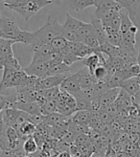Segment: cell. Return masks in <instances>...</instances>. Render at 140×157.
Masks as SVG:
<instances>
[{"instance_id":"6da1fadb","label":"cell","mask_w":140,"mask_h":157,"mask_svg":"<svg viewBox=\"0 0 140 157\" xmlns=\"http://www.w3.org/2000/svg\"><path fill=\"white\" fill-rule=\"evenodd\" d=\"M0 37L14 40L17 43L31 45L34 39V32L21 30L13 17L1 14V18H0Z\"/></svg>"},{"instance_id":"7a4b0ae2","label":"cell","mask_w":140,"mask_h":157,"mask_svg":"<svg viewBox=\"0 0 140 157\" xmlns=\"http://www.w3.org/2000/svg\"><path fill=\"white\" fill-rule=\"evenodd\" d=\"M63 34L64 26L60 24L57 17L49 15L44 25L34 32V39L31 46L33 50H36L45 44H49L54 38L63 36Z\"/></svg>"},{"instance_id":"3957f363","label":"cell","mask_w":140,"mask_h":157,"mask_svg":"<svg viewBox=\"0 0 140 157\" xmlns=\"http://www.w3.org/2000/svg\"><path fill=\"white\" fill-rule=\"evenodd\" d=\"M50 4H53L51 0H27L24 3L14 6H7L6 8L17 12L26 21H28L37 13L40 12L42 8Z\"/></svg>"},{"instance_id":"277c9868","label":"cell","mask_w":140,"mask_h":157,"mask_svg":"<svg viewBox=\"0 0 140 157\" xmlns=\"http://www.w3.org/2000/svg\"><path fill=\"white\" fill-rule=\"evenodd\" d=\"M56 105L58 112L66 117L73 116V114L78 111L76 99L73 95L64 91L60 93L58 99L56 100Z\"/></svg>"},{"instance_id":"5b68a950","label":"cell","mask_w":140,"mask_h":157,"mask_svg":"<svg viewBox=\"0 0 140 157\" xmlns=\"http://www.w3.org/2000/svg\"><path fill=\"white\" fill-rule=\"evenodd\" d=\"M80 78H81L80 71H78L76 73H71L60 86V90L71 94L73 96L77 95L78 93H80L83 90L80 83Z\"/></svg>"},{"instance_id":"8992f818","label":"cell","mask_w":140,"mask_h":157,"mask_svg":"<svg viewBox=\"0 0 140 157\" xmlns=\"http://www.w3.org/2000/svg\"><path fill=\"white\" fill-rule=\"evenodd\" d=\"M71 74V73H67V74H63V75H56V76H48L42 78H38L36 89L37 91L41 90H45V89H49L53 87H58L60 86L61 83L64 82L65 78Z\"/></svg>"},{"instance_id":"52a82bcc","label":"cell","mask_w":140,"mask_h":157,"mask_svg":"<svg viewBox=\"0 0 140 157\" xmlns=\"http://www.w3.org/2000/svg\"><path fill=\"white\" fill-rule=\"evenodd\" d=\"M49 68H50L49 61H45V62L32 61L28 67L24 68V71L28 75L36 76L38 78H42L47 77Z\"/></svg>"},{"instance_id":"ba28073f","label":"cell","mask_w":140,"mask_h":157,"mask_svg":"<svg viewBox=\"0 0 140 157\" xmlns=\"http://www.w3.org/2000/svg\"><path fill=\"white\" fill-rule=\"evenodd\" d=\"M121 10L122 8L116 0H108V1H106L99 5L98 7H96V11L93 17L101 20L106 14L112 12H121Z\"/></svg>"},{"instance_id":"9c48e42d","label":"cell","mask_w":140,"mask_h":157,"mask_svg":"<svg viewBox=\"0 0 140 157\" xmlns=\"http://www.w3.org/2000/svg\"><path fill=\"white\" fill-rule=\"evenodd\" d=\"M14 43H17L14 40L0 37V64L1 66L6 61L14 58L13 51V45Z\"/></svg>"},{"instance_id":"30bf717a","label":"cell","mask_w":140,"mask_h":157,"mask_svg":"<svg viewBox=\"0 0 140 157\" xmlns=\"http://www.w3.org/2000/svg\"><path fill=\"white\" fill-rule=\"evenodd\" d=\"M14 109L26 112L29 115H42L41 104L38 101H18L14 105Z\"/></svg>"},{"instance_id":"8fae6325","label":"cell","mask_w":140,"mask_h":157,"mask_svg":"<svg viewBox=\"0 0 140 157\" xmlns=\"http://www.w3.org/2000/svg\"><path fill=\"white\" fill-rule=\"evenodd\" d=\"M79 71L81 73V78H80L81 87L84 92H88L95 85V83L98 81L94 78V76H93L92 74H90L89 70L88 68L81 69V70H79Z\"/></svg>"},{"instance_id":"7c38bea8","label":"cell","mask_w":140,"mask_h":157,"mask_svg":"<svg viewBox=\"0 0 140 157\" xmlns=\"http://www.w3.org/2000/svg\"><path fill=\"white\" fill-rule=\"evenodd\" d=\"M131 78L130 76V73L128 71V69H123L119 70V71H116L110 78L108 81V85H110V88H120L121 84L125 82L126 80Z\"/></svg>"},{"instance_id":"4fadbf2b","label":"cell","mask_w":140,"mask_h":157,"mask_svg":"<svg viewBox=\"0 0 140 157\" xmlns=\"http://www.w3.org/2000/svg\"><path fill=\"white\" fill-rule=\"evenodd\" d=\"M117 3L120 5V7L126 9V11L129 13L130 18L134 21L137 13H138V8L140 5V0H116Z\"/></svg>"},{"instance_id":"5bb4252c","label":"cell","mask_w":140,"mask_h":157,"mask_svg":"<svg viewBox=\"0 0 140 157\" xmlns=\"http://www.w3.org/2000/svg\"><path fill=\"white\" fill-rule=\"evenodd\" d=\"M92 118L93 112L91 110H78L76 113L73 114L71 121L78 124L88 127L92 121Z\"/></svg>"},{"instance_id":"9a60e30c","label":"cell","mask_w":140,"mask_h":157,"mask_svg":"<svg viewBox=\"0 0 140 157\" xmlns=\"http://www.w3.org/2000/svg\"><path fill=\"white\" fill-rule=\"evenodd\" d=\"M120 91H121V88H112L105 92L103 95L99 98L101 105H103V107L106 108L107 106L113 105L116 101V100H117L120 94Z\"/></svg>"},{"instance_id":"2e32d148","label":"cell","mask_w":140,"mask_h":157,"mask_svg":"<svg viewBox=\"0 0 140 157\" xmlns=\"http://www.w3.org/2000/svg\"><path fill=\"white\" fill-rule=\"evenodd\" d=\"M115 105L118 106L119 110H123V109H126V110H129V109L134 105V100L133 97L129 94L124 91L123 89H121L120 94L115 101Z\"/></svg>"},{"instance_id":"e0dca14e","label":"cell","mask_w":140,"mask_h":157,"mask_svg":"<svg viewBox=\"0 0 140 157\" xmlns=\"http://www.w3.org/2000/svg\"><path fill=\"white\" fill-rule=\"evenodd\" d=\"M91 23L93 27H94V31H95V36H97V38L99 39L100 44H102L106 41H107V34L106 32V29L103 25V22L100 19L92 17V20Z\"/></svg>"},{"instance_id":"ac0fdd59","label":"cell","mask_w":140,"mask_h":157,"mask_svg":"<svg viewBox=\"0 0 140 157\" xmlns=\"http://www.w3.org/2000/svg\"><path fill=\"white\" fill-rule=\"evenodd\" d=\"M121 89L126 91L129 95L134 97L135 94L140 90V82H138L137 78H131L126 80L121 84Z\"/></svg>"},{"instance_id":"d6986e66","label":"cell","mask_w":140,"mask_h":157,"mask_svg":"<svg viewBox=\"0 0 140 157\" xmlns=\"http://www.w3.org/2000/svg\"><path fill=\"white\" fill-rule=\"evenodd\" d=\"M68 8L73 11H83L88 7L95 6L94 0H69L67 2Z\"/></svg>"},{"instance_id":"ffe728a7","label":"cell","mask_w":140,"mask_h":157,"mask_svg":"<svg viewBox=\"0 0 140 157\" xmlns=\"http://www.w3.org/2000/svg\"><path fill=\"white\" fill-rule=\"evenodd\" d=\"M100 52L104 55H107V58H120V47L114 46L108 41H106L101 44L100 46Z\"/></svg>"},{"instance_id":"44dd1931","label":"cell","mask_w":140,"mask_h":157,"mask_svg":"<svg viewBox=\"0 0 140 157\" xmlns=\"http://www.w3.org/2000/svg\"><path fill=\"white\" fill-rule=\"evenodd\" d=\"M18 103V95L14 94L10 96H5L3 94L0 95V105H1V111L6 109H14V105Z\"/></svg>"},{"instance_id":"7402d4cb","label":"cell","mask_w":140,"mask_h":157,"mask_svg":"<svg viewBox=\"0 0 140 157\" xmlns=\"http://www.w3.org/2000/svg\"><path fill=\"white\" fill-rule=\"evenodd\" d=\"M84 21L74 18L73 17H71V15L69 14V13H67L65 22L63 26L64 30H71V31H76L77 32V31L84 25Z\"/></svg>"},{"instance_id":"603a6c76","label":"cell","mask_w":140,"mask_h":157,"mask_svg":"<svg viewBox=\"0 0 140 157\" xmlns=\"http://www.w3.org/2000/svg\"><path fill=\"white\" fill-rule=\"evenodd\" d=\"M72 71L71 66H68L65 64L64 62H60L59 64L53 65L50 67L48 71V76H56V75H63V74H67Z\"/></svg>"},{"instance_id":"cb8c5ba5","label":"cell","mask_w":140,"mask_h":157,"mask_svg":"<svg viewBox=\"0 0 140 157\" xmlns=\"http://www.w3.org/2000/svg\"><path fill=\"white\" fill-rule=\"evenodd\" d=\"M121 15V26H120V32L122 34H126L130 30V28L134 26L133 19L130 18V14L127 11L120 13Z\"/></svg>"},{"instance_id":"d4e9b609","label":"cell","mask_w":140,"mask_h":157,"mask_svg":"<svg viewBox=\"0 0 140 157\" xmlns=\"http://www.w3.org/2000/svg\"><path fill=\"white\" fill-rule=\"evenodd\" d=\"M67 120H68V117L60 114L59 112H55V113L50 114L48 116H45L44 123L48 125H51V127H55V125H57L58 124L63 123Z\"/></svg>"},{"instance_id":"484cf974","label":"cell","mask_w":140,"mask_h":157,"mask_svg":"<svg viewBox=\"0 0 140 157\" xmlns=\"http://www.w3.org/2000/svg\"><path fill=\"white\" fill-rule=\"evenodd\" d=\"M18 131L19 132V134L23 137L34 136V134L37 132V125L28 121L23 124H21V127L19 128V129Z\"/></svg>"},{"instance_id":"4316f807","label":"cell","mask_w":140,"mask_h":157,"mask_svg":"<svg viewBox=\"0 0 140 157\" xmlns=\"http://www.w3.org/2000/svg\"><path fill=\"white\" fill-rule=\"evenodd\" d=\"M38 145L37 141L35 140L34 136L28 137L24 143H23V151H24L25 154H34L38 150Z\"/></svg>"},{"instance_id":"83f0119b","label":"cell","mask_w":140,"mask_h":157,"mask_svg":"<svg viewBox=\"0 0 140 157\" xmlns=\"http://www.w3.org/2000/svg\"><path fill=\"white\" fill-rule=\"evenodd\" d=\"M78 35L81 37L82 39V42L83 40L88 36H95V31H94V27H93L92 23H84V25L77 31Z\"/></svg>"},{"instance_id":"f1b7e54d","label":"cell","mask_w":140,"mask_h":157,"mask_svg":"<svg viewBox=\"0 0 140 157\" xmlns=\"http://www.w3.org/2000/svg\"><path fill=\"white\" fill-rule=\"evenodd\" d=\"M41 114L43 116H48L55 112H58L56 101H45L42 104H41Z\"/></svg>"},{"instance_id":"f546056e","label":"cell","mask_w":140,"mask_h":157,"mask_svg":"<svg viewBox=\"0 0 140 157\" xmlns=\"http://www.w3.org/2000/svg\"><path fill=\"white\" fill-rule=\"evenodd\" d=\"M67 43H68V41L64 36H58L56 38H54L50 42V45L52 47V49L55 52L60 53L61 51H64L66 48Z\"/></svg>"},{"instance_id":"4dcf8cb0","label":"cell","mask_w":140,"mask_h":157,"mask_svg":"<svg viewBox=\"0 0 140 157\" xmlns=\"http://www.w3.org/2000/svg\"><path fill=\"white\" fill-rule=\"evenodd\" d=\"M60 54H61V57H63L64 62L65 64H67L68 66H71L73 63H75V62H77V61L83 60L81 58L77 57L75 54L70 53V52L66 51L65 49H64V51H61Z\"/></svg>"},{"instance_id":"1f68e13d","label":"cell","mask_w":140,"mask_h":157,"mask_svg":"<svg viewBox=\"0 0 140 157\" xmlns=\"http://www.w3.org/2000/svg\"><path fill=\"white\" fill-rule=\"evenodd\" d=\"M83 43H84L85 45L89 46L90 48L94 49L97 52L100 51V46H101V44H100V41H99V39L97 38L96 36H90L85 37L84 40H83Z\"/></svg>"},{"instance_id":"d6a6232c","label":"cell","mask_w":140,"mask_h":157,"mask_svg":"<svg viewBox=\"0 0 140 157\" xmlns=\"http://www.w3.org/2000/svg\"><path fill=\"white\" fill-rule=\"evenodd\" d=\"M63 36L66 39L68 42H82L81 37L78 35L76 31L71 30H64V34Z\"/></svg>"},{"instance_id":"836d02e7","label":"cell","mask_w":140,"mask_h":157,"mask_svg":"<svg viewBox=\"0 0 140 157\" xmlns=\"http://www.w3.org/2000/svg\"><path fill=\"white\" fill-rule=\"evenodd\" d=\"M27 0H1V3L3 6H14V5H18L21 3H24Z\"/></svg>"},{"instance_id":"e575fe53","label":"cell","mask_w":140,"mask_h":157,"mask_svg":"<svg viewBox=\"0 0 140 157\" xmlns=\"http://www.w3.org/2000/svg\"><path fill=\"white\" fill-rule=\"evenodd\" d=\"M57 157H72L71 153H70L69 151H60L58 153Z\"/></svg>"},{"instance_id":"d590c367","label":"cell","mask_w":140,"mask_h":157,"mask_svg":"<svg viewBox=\"0 0 140 157\" xmlns=\"http://www.w3.org/2000/svg\"><path fill=\"white\" fill-rule=\"evenodd\" d=\"M133 100H134V104H137V105H140V90L135 94V95L133 97Z\"/></svg>"},{"instance_id":"8d00e7d4","label":"cell","mask_w":140,"mask_h":157,"mask_svg":"<svg viewBox=\"0 0 140 157\" xmlns=\"http://www.w3.org/2000/svg\"><path fill=\"white\" fill-rule=\"evenodd\" d=\"M106 1H108V0H94L95 2V7H98L99 5H101L102 3L106 2Z\"/></svg>"},{"instance_id":"74e56055","label":"cell","mask_w":140,"mask_h":157,"mask_svg":"<svg viewBox=\"0 0 140 157\" xmlns=\"http://www.w3.org/2000/svg\"><path fill=\"white\" fill-rule=\"evenodd\" d=\"M51 1H52L53 3H57V1H58V0H51Z\"/></svg>"},{"instance_id":"f35d334b","label":"cell","mask_w":140,"mask_h":157,"mask_svg":"<svg viewBox=\"0 0 140 157\" xmlns=\"http://www.w3.org/2000/svg\"><path fill=\"white\" fill-rule=\"evenodd\" d=\"M60 1V0H58V1H57V3H59Z\"/></svg>"}]
</instances>
